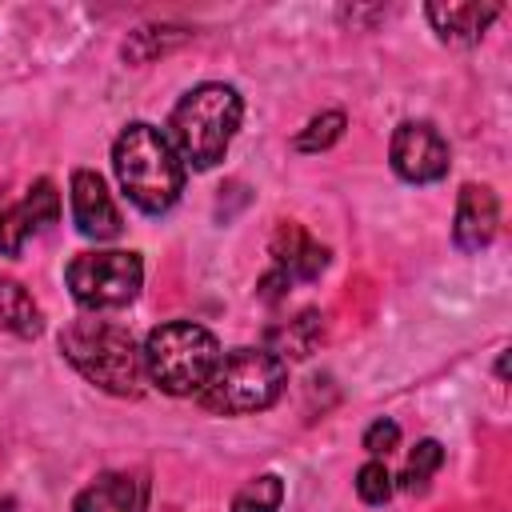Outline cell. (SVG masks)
I'll return each mask as SVG.
<instances>
[{
  "mask_svg": "<svg viewBox=\"0 0 512 512\" xmlns=\"http://www.w3.org/2000/svg\"><path fill=\"white\" fill-rule=\"evenodd\" d=\"M244 120V100L232 84L224 80H204L196 88H188L176 108L168 112V144L176 148V156L184 160V168H212L216 160H224L236 128Z\"/></svg>",
  "mask_w": 512,
  "mask_h": 512,
  "instance_id": "cell-1",
  "label": "cell"
},
{
  "mask_svg": "<svg viewBox=\"0 0 512 512\" xmlns=\"http://www.w3.org/2000/svg\"><path fill=\"white\" fill-rule=\"evenodd\" d=\"M112 168H116L124 196L148 216H164L184 192V160L176 156L168 136L144 120L128 124L116 136Z\"/></svg>",
  "mask_w": 512,
  "mask_h": 512,
  "instance_id": "cell-2",
  "label": "cell"
},
{
  "mask_svg": "<svg viewBox=\"0 0 512 512\" xmlns=\"http://www.w3.org/2000/svg\"><path fill=\"white\" fill-rule=\"evenodd\" d=\"M60 352L64 360L96 388L112 392V396H128L136 400L144 392V360L140 348L132 340V332L116 320H72L60 332Z\"/></svg>",
  "mask_w": 512,
  "mask_h": 512,
  "instance_id": "cell-3",
  "label": "cell"
},
{
  "mask_svg": "<svg viewBox=\"0 0 512 512\" xmlns=\"http://www.w3.org/2000/svg\"><path fill=\"white\" fill-rule=\"evenodd\" d=\"M220 340L196 320H168L144 336V380L168 396H196L220 364Z\"/></svg>",
  "mask_w": 512,
  "mask_h": 512,
  "instance_id": "cell-4",
  "label": "cell"
},
{
  "mask_svg": "<svg viewBox=\"0 0 512 512\" xmlns=\"http://www.w3.org/2000/svg\"><path fill=\"white\" fill-rule=\"evenodd\" d=\"M288 364L268 348H232L220 356L208 384L196 392V404L212 416H248L264 412L284 396Z\"/></svg>",
  "mask_w": 512,
  "mask_h": 512,
  "instance_id": "cell-5",
  "label": "cell"
},
{
  "mask_svg": "<svg viewBox=\"0 0 512 512\" xmlns=\"http://www.w3.org/2000/svg\"><path fill=\"white\" fill-rule=\"evenodd\" d=\"M68 292L84 312H112L140 296L144 284V260L140 252L104 248V252H80L64 268Z\"/></svg>",
  "mask_w": 512,
  "mask_h": 512,
  "instance_id": "cell-6",
  "label": "cell"
},
{
  "mask_svg": "<svg viewBox=\"0 0 512 512\" xmlns=\"http://www.w3.org/2000/svg\"><path fill=\"white\" fill-rule=\"evenodd\" d=\"M392 172L408 184H436L448 172V140L432 120H404L388 144Z\"/></svg>",
  "mask_w": 512,
  "mask_h": 512,
  "instance_id": "cell-7",
  "label": "cell"
},
{
  "mask_svg": "<svg viewBox=\"0 0 512 512\" xmlns=\"http://www.w3.org/2000/svg\"><path fill=\"white\" fill-rule=\"evenodd\" d=\"M68 200H72V224L88 240H116L124 220L120 208L108 192V184L92 168H76L68 180Z\"/></svg>",
  "mask_w": 512,
  "mask_h": 512,
  "instance_id": "cell-8",
  "label": "cell"
},
{
  "mask_svg": "<svg viewBox=\"0 0 512 512\" xmlns=\"http://www.w3.org/2000/svg\"><path fill=\"white\" fill-rule=\"evenodd\" d=\"M500 224V200L488 184H464L456 192V216H452V240L460 252H480L492 244Z\"/></svg>",
  "mask_w": 512,
  "mask_h": 512,
  "instance_id": "cell-9",
  "label": "cell"
},
{
  "mask_svg": "<svg viewBox=\"0 0 512 512\" xmlns=\"http://www.w3.org/2000/svg\"><path fill=\"white\" fill-rule=\"evenodd\" d=\"M148 472H100L72 500V512H144Z\"/></svg>",
  "mask_w": 512,
  "mask_h": 512,
  "instance_id": "cell-10",
  "label": "cell"
},
{
  "mask_svg": "<svg viewBox=\"0 0 512 512\" xmlns=\"http://www.w3.org/2000/svg\"><path fill=\"white\" fill-rule=\"evenodd\" d=\"M272 268L284 272L292 284L296 280H316L328 268V248L312 240L296 220H280L272 236Z\"/></svg>",
  "mask_w": 512,
  "mask_h": 512,
  "instance_id": "cell-11",
  "label": "cell"
},
{
  "mask_svg": "<svg viewBox=\"0 0 512 512\" xmlns=\"http://www.w3.org/2000/svg\"><path fill=\"white\" fill-rule=\"evenodd\" d=\"M500 12L504 8L496 0H484V4L480 0H448V4H428L424 8L436 36L448 40V44H476Z\"/></svg>",
  "mask_w": 512,
  "mask_h": 512,
  "instance_id": "cell-12",
  "label": "cell"
},
{
  "mask_svg": "<svg viewBox=\"0 0 512 512\" xmlns=\"http://www.w3.org/2000/svg\"><path fill=\"white\" fill-rule=\"evenodd\" d=\"M320 340H324V316L316 308H304L300 316H292V320H284V324L264 332V348L272 356H280V360L284 356L288 360H304V356L316 352Z\"/></svg>",
  "mask_w": 512,
  "mask_h": 512,
  "instance_id": "cell-13",
  "label": "cell"
},
{
  "mask_svg": "<svg viewBox=\"0 0 512 512\" xmlns=\"http://www.w3.org/2000/svg\"><path fill=\"white\" fill-rule=\"evenodd\" d=\"M40 328H44V316H40L32 292L20 280L0 276V332L32 340V336H40Z\"/></svg>",
  "mask_w": 512,
  "mask_h": 512,
  "instance_id": "cell-14",
  "label": "cell"
},
{
  "mask_svg": "<svg viewBox=\"0 0 512 512\" xmlns=\"http://www.w3.org/2000/svg\"><path fill=\"white\" fill-rule=\"evenodd\" d=\"M440 464H444L440 440H420V444L408 452V464H404V472H400V488L412 492V496L428 492V480L440 472Z\"/></svg>",
  "mask_w": 512,
  "mask_h": 512,
  "instance_id": "cell-15",
  "label": "cell"
},
{
  "mask_svg": "<svg viewBox=\"0 0 512 512\" xmlns=\"http://www.w3.org/2000/svg\"><path fill=\"white\" fill-rule=\"evenodd\" d=\"M284 504V480L276 472H260L252 476L236 496H232V512H280Z\"/></svg>",
  "mask_w": 512,
  "mask_h": 512,
  "instance_id": "cell-16",
  "label": "cell"
},
{
  "mask_svg": "<svg viewBox=\"0 0 512 512\" xmlns=\"http://www.w3.org/2000/svg\"><path fill=\"white\" fill-rule=\"evenodd\" d=\"M344 124H348V116H344L340 108L320 112V116H312V120L296 132L292 148H296V152H324V148H332V144L344 136Z\"/></svg>",
  "mask_w": 512,
  "mask_h": 512,
  "instance_id": "cell-17",
  "label": "cell"
},
{
  "mask_svg": "<svg viewBox=\"0 0 512 512\" xmlns=\"http://www.w3.org/2000/svg\"><path fill=\"white\" fill-rule=\"evenodd\" d=\"M20 208H24V216L32 220V228L44 232L48 224L60 220V192H56V184H52L48 176H40V180L28 188V196L20 200Z\"/></svg>",
  "mask_w": 512,
  "mask_h": 512,
  "instance_id": "cell-18",
  "label": "cell"
},
{
  "mask_svg": "<svg viewBox=\"0 0 512 512\" xmlns=\"http://www.w3.org/2000/svg\"><path fill=\"white\" fill-rule=\"evenodd\" d=\"M392 488L396 484H392V472L384 468V460H368L356 468V496L364 504H384L392 496Z\"/></svg>",
  "mask_w": 512,
  "mask_h": 512,
  "instance_id": "cell-19",
  "label": "cell"
},
{
  "mask_svg": "<svg viewBox=\"0 0 512 512\" xmlns=\"http://www.w3.org/2000/svg\"><path fill=\"white\" fill-rule=\"evenodd\" d=\"M32 232H36V228H32V220L24 216L20 204H16V208H4V212H0V256H20V248L28 244Z\"/></svg>",
  "mask_w": 512,
  "mask_h": 512,
  "instance_id": "cell-20",
  "label": "cell"
},
{
  "mask_svg": "<svg viewBox=\"0 0 512 512\" xmlns=\"http://www.w3.org/2000/svg\"><path fill=\"white\" fill-rule=\"evenodd\" d=\"M396 444H400V424H396V420L380 416V420H372V424L364 428V448H368L372 456H388Z\"/></svg>",
  "mask_w": 512,
  "mask_h": 512,
  "instance_id": "cell-21",
  "label": "cell"
}]
</instances>
